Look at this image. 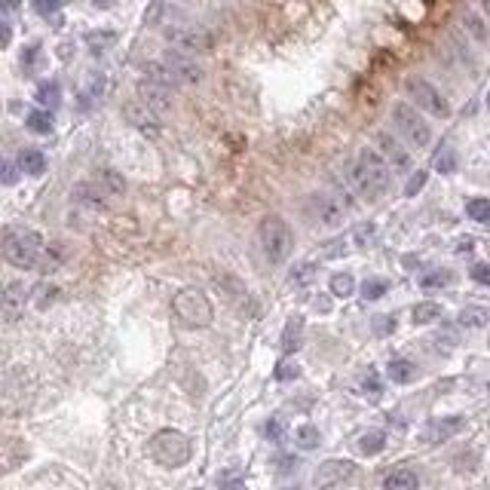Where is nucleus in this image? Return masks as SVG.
Returning <instances> with one entry per match:
<instances>
[{
    "mask_svg": "<svg viewBox=\"0 0 490 490\" xmlns=\"http://www.w3.org/2000/svg\"><path fill=\"white\" fill-rule=\"evenodd\" d=\"M390 172H392L390 163H386L377 150L365 147L356 157V163H352L350 178H352V187L359 190L362 199L374 202V199H380L386 190H390Z\"/></svg>",
    "mask_w": 490,
    "mask_h": 490,
    "instance_id": "nucleus-1",
    "label": "nucleus"
},
{
    "mask_svg": "<svg viewBox=\"0 0 490 490\" xmlns=\"http://www.w3.org/2000/svg\"><path fill=\"white\" fill-rule=\"evenodd\" d=\"M44 239L40 233L25 230V227H10L4 233V258L6 264L19 267V270H34L44 264Z\"/></svg>",
    "mask_w": 490,
    "mask_h": 490,
    "instance_id": "nucleus-2",
    "label": "nucleus"
},
{
    "mask_svg": "<svg viewBox=\"0 0 490 490\" xmlns=\"http://www.w3.org/2000/svg\"><path fill=\"white\" fill-rule=\"evenodd\" d=\"M258 242L270 264H285L294 249V233L282 215H267V218H260Z\"/></svg>",
    "mask_w": 490,
    "mask_h": 490,
    "instance_id": "nucleus-3",
    "label": "nucleus"
},
{
    "mask_svg": "<svg viewBox=\"0 0 490 490\" xmlns=\"http://www.w3.org/2000/svg\"><path fill=\"white\" fill-rule=\"evenodd\" d=\"M150 457L166 469H178L190 460V442L187 435H181L178 429H159L150 438Z\"/></svg>",
    "mask_w": 490,
    "mask_h": 490,
    "instance_id": "nucleus-4",
    "label": "nucleus"
},
{
    "mask_svg": "<svg viewBox=\"0 0 490 490\" xmlns=\"http://www.w3.org/2000/svg\"><path fill=\"white\" fill-rule=\"evenodd\" d=\"M172 310L187 328H208L215 319L212 300H208L199 289H181L172 300Z\"/></svg>",
    "mask_w": 490,
    "mask_h": 490,
    "instance_id": "nucleus-5",
    "label": "nucleus"
},
{
    "mask_svg": "<svg viewBox=\"0 0 490 490\" xmlns=\"http://www.w3.org/2000/svg\"><path fill=\"white\" fill-rule=\"evenodd\" d=\"M163 37L175 49L190 53V55L212 53V46H215L212 34H208L206 28H197V25H187V22H168V25H163Z\"/></svg>",
    "mask_w": 490,
    "mask_h": 490,
    "instance_id": "nucleus-6",
    "label": "nucleus"
},
{
    "mask_svg": "<svg viewBox=\"0 0 490 490\" xmlns=\"http://www.w3.org/2000/svg\"><path fill=\"white\" fill-rule=\"evenodd\" d=\"M392 123H395V129H399L413 147H426L429 141H432V129H429L426 117L420 114L417 105L395 101V105H392Z\"/></svg>",
    "mask_w": 490,
    "mask_h": 490,
    "instance_id": "nucleus-7",
    "label": "nucleus"
},
{
    "mask_svg": "<svg viewBox=\"0 0 490 490\" xmlns=\"http://www.w3.org/2000/svg\"><path fill=\"white\" fill-rule=\"evenodd\" d=\"M404 89H408L411 101L420 107V111L432 114V117H438V120H447V117H451V105H447V98H444L442 92H438L429 80L411 77L408 83H404Z\"/></svg>",
    "mask_w": 490,
    "mask_h": 490,
    "instance_id": "nucleus-8",
    "label": "nucleus"
},
{
    "mask_svg": "<svg viewBox=\"0 0 490 490\" xmlns=\"http://www.w3.org/2000/svg\"><path fill=\"white\" fill-rule=\"evenodd\" d=\"M374 150L386 159V163H390L392 172H408V168H411V154H408V147H404L392 132H377V135H374Z\"/></svg>",
    "mask_w": 490,
    "mask_h": 490,
    "instance_id": "nucleus-9",
    "label": "nucleus"
},
{
    "mask_svg": "<svg viewBox=\"0 0 490 490\" xmlns=\"http://www.w3.org/2000/svg\"><path fill=\"white\" fill-rule=\"evenodd\" d=\"M163 62L172 67V74H175V80L184 83V86H197V83H202V67L197 65V58H190V53H181V49H168V53L163 55Z\"/></svg>",
    "mask_w": 490,
    "mask_h": 490,
    "instance_id": "nucleus-10",
    "label": "nucleus"
},
{
    "mask_svg": "<svg viewBox=\"0 0 490 490\" xmlns=\"http://www.w3.org/2000/svg\"><path fill=\"white\" fill-rule=\"evenodd\" d=\"M138 101L147 105L157 117H166L172 111V89L154 80H138Z\"/></svg>",
    "mask_w": 490,
    "mask_h": 490,
    "instance_id": "nucleus-11",
    "label": "nucleus"
},
{
    "mask_svg": "<svg viewBox=\"0 0 490 490\" xmlns=\"http://www.w3.org/2000/svg\"><path fill=\"white\" fill-rule=\"evenodd\" d=\"M352 472H356V463H350V460H328V463H322V466L316 469L312 484H316V487H331V484H337V481L350 478Z\"/></svg>",
    "mask_w": 490,
    "mask_h": 490,
    "instance_id": "nucleus-12",
    "label": "nucleus"
},
{
    "mask_svg": "<svg viewBox=\"0 0 490 490\" xmlns=\"http://www.w3.org/2000/svg\"><path fill=\"white\" fill-rule=\"evenodd\" d=\"M126 120H129L141 135H150V138H157V135H159V120H157V114L150 111L147 105H141V101H132V105L126 107Z\"/></svg>",
    "mask_w": 490,
    "mask_h": 490,
    "instance_id": "nucleus-13",
    "label": "nucleus"
},
{
    "mask_svg": "<svg viewBox=\"0 0 490 490\" xmlns=\"http://www.w3.org/2000/svg\"><path fill=\"white\" fill-rule=\"evenodd\" d=\"M463 426H466V420H463V417H442V420H432V423L423 429V442H426V444H442V442H447V438L457 435Z\"/></svg>",
    "mask_w": 490,
    "mask_h": 490,
    "instance_id": "nucleus-14",
    "label": "nucleus"
},
{
    "mask_svg": "<svg viewBox=\"0 0 490 490\" xmlns=\"http://www.w3.org/2000/svg\"><path fill=\"white\" fill-rule=\"evenodd\" d=\"M25 300H28V289L25 282H10L4 289V319L6 322H15V319L25 312Z\"/></svg>",
    "mask_w": 490,
    "mask_h": 490,
    "instance_id": "nucleus-15",
    "label": "nucleus"
},
{
    "mask_svg": "<svg viewBox=\"0 0 490 490\" xmlns=\"http://www.w3.org/2000/svg\"><path fill=\"white\" fill-rule=\"evenodd\" d=\"M316 215H319V221H322L325 227H340L343 224V215H346V208H343V199H319L316 202Z\"/></svg>",
    "mask_w": 490,
    "mask_h": 490,
    "instance_id": "nucleus-16",
    "label": "nucleus"
},
{
    "mask_svg": "<svg viewBox=\"0 0 490 490\" xmlns=\"http://www.w3.org/2000/svg\"><path fill=\"white\" fill-rule=\"evenodd\" d=\"M460 22H463V28L469 31V37L475 40V44H487V25H484V19L475 13V10H463L460 13Z\"/></svg>",
    "mask_w": 490,
    "mask_h": 490,
    "instance_id": "nucleus-17",
    "label": "nucleus"
},
{
    "mask_svg": "<svg viewBox=\"0 0 490 490\" xmlns=\"http://www.w3.org/2000/svg\"><path fill=\"white\" fill-rule=\"evenodd\" d=\"M19 168L25 175H44L46 172V157L37 147H25L19 150Z\"/></svg>",
    "mask_w": 490,
    "mask_h": 490,
    "instance_id": "nucleus-18",
    "label": "nucleus"
},
{
    "mask_svg": "<svg viewBox=\"0 0 490 490\" xmlns=\"http://www.w3.org/2000/svg\"><path fill=\"white\" fill-rule=\"evenodd\" d=\"M300 337H303V319L300 316H291L289 325H285V334H282V352H285V356H291V352L298 350Z\"/></svg>",
    "mask_w": 490,
    "mask_h": 490,
    "instance_id": "nucleus-19",
    "label": "nucleus"
},
{
    "mask_svg": "<svg viewBox=\"0 0 490 490\" xmlns=\"http://www.w3.org/2000/svg\"><path fill=\"white\" fill-rule=\"evenodd\" d=\"M145 77L147 80H154V83H163V86H178V80H175V74H172V67H168L163 58H159V62H147L145 65Z\"/></svg>",
    "mask_w": 490,
    "mask_h": 490,
    "instance_id": "nucleus-20",
    "label": "nucleus"
},
{
    "mask_svg": "<svg viewBox=\"0 0 490 490\" xmlns=\"http://www.w3.org/2000/svg\"><path fill=\"white\" fill-rule=\"evenodd\" d=\"M386 374H390L392 383H411V380L417 377V368H413L408 359H392L390 368H386Z\"/></svg>",
    "mask_w": 490,
    "mask_h": 490,
    "instance_id": "nucleus-21",
    "label": "nucleus"
},
{
    "mask_svg": "<svg viewBox=\"0 0 490 490\" xmlns=\"http://www.w3.org/2000/svg\"><path fill=\"white\" fill-rule=\"evenodd\" d=\"M25 126H28L31 132H37V135H49V132H53V114H49L46 107L31 111L28 117H25Z\"/></svg>",
    "mask_w": 490,
    "mask_h": 490,
    "instance_id": "nucleus-22",
    "label": "nucleus"
},
{
    "mask_svg": "<svg viewBox=\"0 0 490 490\" xmlns=\"http://www.w3.org/2000/svg\"><path fill=\"white\" fill-rule=\"evenodd\" d=\"M383 490H417V475L411 469H399L383 481Z\"/></svg>",
    "mask_w": 490,
    "mask_h": 490,
    "instance_id": "nucleus-23",
    "label": "nucleus"
},
{
    "mask_svg": "<svg viewBox=\"0 0 490 490\" xmlns=\"http://www.w3.org/2000/svg\"><path fill=\"white\" fill-rule=\"evenodd\" d=\"M37 101H40L44 107H49V111H53V107L62 105V86H58L55 80L40 83V89H37Z\"/></svg>",
    "mask_w": 490,
    "mask_h": 490,
    "instance_id": "nucleus-24",
    "label": "nucleus"
},
{
    "mask_svg": "<svg viewBox=\"0 0 490 490\" xmlns=\"http://www.w3.org/2000/svg\"><path fill=\"white\" fill-rule=\"evenodd\" d=\"M386 447V435L380 432V429H371V432H365L359 438V451L365 453V457H374V453H380Z\"/></svg>",
    "mask_w": 490,
    "mask_h": 490,
    "instance_id": "nucleus-25",
    "label": "nucleus"
},
{
    "mask_svg": "<svg viewBox=\"0 0 490 490\" xmlns=\"http://www.w3.org/2000/svg\"><path fill=\"white\" fill-rule=\"evenodd\" d=\"M413 325H429V322H435L438 316H442V307L438 303H432V300H423V303H417L413 307Z\"/></svg>",
    "mask_w": 490,
    "mask_h": 490,
    "instance_id": "nucleus-26",
    "label": "nucleus"
},
{
    "mask_svg": "<svg viewBox=\"0 0 490 490\" xmlns=\"http://www.w3.org/2000/svg\"><path fill=\"white\" fill-rule=\"evenodd\" d=\"M487 319H490V312L484 307H466V310H460L457 322L463 328H481V325H487Z\"/></svg>",
    "mask_w": 490,
    "mask_h": 490,
    "instance_id": "nucleus-27",
    "label": "nucleus"
},
{
    "mask_svg": "<svg viewBox=\"0 0 490 490\" xmlns=\"http://www.w3.org/2000/svg\"><path fill=\"white\" fill-rule=\"evenodd\" d=\"M352 291H356V279H352L350 273H334L331 276V294H337V298H350Z\"/></svg>",
    "mask_w": 490,
    "mask_h": 490,
    "instance_id": "nucleus-28",
    "label": "nucleus"
},
{
    "mask_svg": "<svg viewBox=\"0 0 490 490\" xmlns=\"http://www.w3.org/2000/svg\"><path fill=\"white\" fill-rule=\"evenodd\" d=\"M74 199L83 202V206H89V208H105V197L92 190L89 184H80V187L74 190Z\"/></svg>",
    "mask_w": 490,
    "mask_h": 490,
    "instance_id": "nucleus-29",
    "label": "nucleus"
},
{
    "mask_svg": "<svg viewBox=\"0 0 490 490\" xmlns=\"http://www.w3.org/2000/svg\"><path fill=\"white\" fill-rule=\"evenodd\" d=\"M466 215L472 218V221L487 224L490 221V199H469L466 202Z\"/></svg>",
    "mask_w": 490,
    "mask_h": 490,
    "instance_id": "nucleus-30",
    "label": "nucleus"
},
{
    "mask_svg": "<svg viewBox=\"0 0 490 490\" xmlns=\"http://www.w3.org/2000/svg\"><path fill=\"white\" fill-rule=\"evenodd\" d=\"M294 438H298V444L303 447V451H312V447H319V429L310 426V423H303L298 432H294Z\"/></svg>",
    "mask_w": 490,
    "mask_h": 490,
    "instance_id": "nucleus-31",
    "label": "nucleus"
},
{
    "mask_svg": "<svg viewBox=\"0 0 490 490\" xmlns=\"http://www.w3.org/2000/svg\"><path fill=\"white\" fill-rule=\"evenodd\" d=\"M386 289H390V282L386 279H368L365 285H362V298L365 300H377V298H383Z\"/></svg>",
    "mask_w": 490,
    "mask_h": 490,
    "instance_id": "nucleus-32",
    "label": "nucleus"
},
{
    "mask_svg": "<svg viewBox=\"0 0 490 490\" xmlns=\"http://www.w3.org/2000/svg\"><path fill=\"white\" fill-rule=\"evenodd\" d=\"M218 487L221 490H242V472L239 469H227L218 475Z\"/></svg>",
    "mask_w": 490,
    "mask_h": 490,
    "instance_id": "nucleus-33",
    "label": "nucleus"
},
{
    "mask_svg": "<svg viewBox=\"0 0 490 490\" xmlns=\"http://www.w3.org/2000/svg\"><path fill=\"white\" fill-rule=\"evenodd\" d=\"M420 285L429 291V289H444V285H451V273L447 270H435V273H429L420 279Z\"/></svg>",
    "mask_w": 490,
    "mask_h": 490,
    "instance_id": "nucleus-34",
    "label": "nucleus"
},
{
    "mask_svg": "<svg viewBox=\"0 0 490 490\" xmlns=\"http://www.w3.org/2000/svg\"><path fill=\"white\" fill-rule=\"evenodd\" d=\"M435 168H438L442 175L457 172V154H453V150H442V154L435 157Z\"/></svg>",
    "mask_w": 490,
    "mask_h": 490,
    "instance_id": "nucleus-35",
    "label": "nucleus"
},
{
    "mask_svg": "<svg viewBox=\"0 0 490 490\" xmlns=\"http://www.w3.org/2000/svg\"><path fill=\"white\" fill-rule=\"evenodd\" d=\"M426 178H429V175L423 172V168H420V172H413V175H411V181L404 184V197H417V193L426 187Z\"/></svg>",
    "mask_w": 490,
    "mask_h": 490,
    "instance_id": "nucleus-36",
    "label": "nucleus"
},
{
    "mask_svg": "<svg viewBox=\"0 0 490 490\" xmlns=\"http://www.w3.org/2000/svg\"><path fill=\"white\" fill-rule=\"evenodd\" d=\"M374 239H377V227L374 224H362L356 230V245H359V249H368Z\"/></svg>",
    "mask_w": 490,
    "mask_h": 490,
    "instance_id": "nucleus-37",
    "label": "nucleus"
},
{
    "mask_svg": "<svg viewBox=\"0 0 490 490\" xmlns=\"http://www.w3.org/2000/svg\"><path fill=\"white\" fill-rule=\"evenodd\" d=\"M58 6H62V0H34V10L44 15V19L55 15V13H58Z\"/></svg>",
    "mask_w": 490,
    "mask_h": 490,
    "instance_id": "nucleus-38",
    "label": "nucleus"
},
{
    "mask_svg": "<svg viewBox=\"0 0 490 490\" xmlns=\"http://www.w3.org/2000/svg\"><path fill=\"white\" fill-rule=\"evenodd\" d=\"M101 184H107V187H111V193H123V190H126V181H123L117 172H101Z\"/></svg>",
    "mask_w": 490,
    "mask_h": 490,
    "instance_id": "nucleus-39",
    "label": "nucleus"
},
{
    "mask_svg": "<svg viewBox=\"0 0 490 490\" xmlns=\"http://www.w3.org/2000/svg\"><path fill=\"white\" fill-rule=\"evenodd\" d=\"M469 273H472V279H475L478 285H490V264H475Z\"/></svg>",
    "mask_w": 490,
    "mask_h": 490,
    "instance_id": "nucleus-40",
    "label": "nucleus"
},
{
    "mask_svg": "<svg viewBox=\"0 0 490 490\" xmlns=\"http://www.w3.org/2000/svg\"><path fill=\"white\" fill-rule=\"evenodd\" d=\"M298 374H300V371H298V365H291V362H282V365L276 368V380H291Z\"/></svg>",
    "mask_w": 490,
    "mask_h": 490,
    "instance_id": "nucleus-41",
    "label": "nucleus"
},
{
    "mask_svg": "<svg viewBox=\"0 0 490 490\" xmlns=\"http://www.w3.org/2000/svg\"><path fill=\"white\" fill-rule=\"evenodd\" d=\"M310 273H312V264H300V267L291 273V282H298V285L310 282Z\"/></svg>",
    "mask_w": 490,
    "mask_h": 490,
    "instance_id": "nucleus-42",
    "label": "nucleus"
},
{
    "mask_svg": "<svg viewBox=\"0 0 490 490\" xmlns=\"http://www.w3.org/2000/svg\"><path fill=\"white\" fill-rule=\"evenodd\" d=\"M377 334H390L392 328H395V319H390V316H377Z\"/></svg>",
    "mask_w": 490,
    "mask_h": 490,
    "instance_id": "nucleus-43",
    "label": "nucleus"
},
{
    "mask_svg": "<svg viewBox=\"0 0 490 490\" xmlns=\"http://www.w3.org/2000/svg\"><path fill=\"white\" fill-rule=\"evenodd\" d=\"M343 251H346V239H337V242H331V245H328L325 258H337V255H343Z\"/></svg>",
    "mask_w": 490,
    "mask_h": 490,
    "instance_id": "nucleus-44",
    "label": "nucleus"
},
{
    "mask_svg": "<svg viewBox=\"0 0 490 490\" xmlns=\"http://www.w3.org/2000/svg\"><path fill=\"white\" fill-rule=\"evenodd\" d=\"M267 435H270V438H279V435H282V426H279V420H270V423H267Z\"/></svg>",
    "mask_w": 490,
    "mask_h": 490,
    "instance_id": "nucleus-45",
    "label": "nucleus"
},
{
    "mask_svg": "<svg viewBox=\"0 0 490 490\" xmlns=\"http://www.w3.org/2000/svg\"><path fill=\"white\" fill-rule=\"evenodd\" d=\"M365 390H371V395H380V383H377V377L371 374L368 380H365Z\"/></svg>",
    "mask_w": 490,
    "mask_h": 490,
    "instance_id": "nucleus-46",
    "label": "nucleus"
},
{
    "mask_svg": "<svg viewBox=\"0 0 490 490\" xmlns=\"http://www.w3.org/2000/svg\"><path fill=\"white\" fill-rule=\"evenodd\" d=\"M4 181H6V184H13V181H15V168H13L10 163L4 166Z\"/></svg>",
    "mask_w": 490,
    "mask_h": 490,
    "instance_id": "nucleus-47",
    "label": "nucleus"
},
{
    "mask_svg": "<svg viewBox=\"0 0 490 490\" xmlns=\"http://www.w3.org/2000/svg\"><path fill=\"white\" fill-rule=\"evenodd\" d=\"M15 6H19V0H4V15L15 13Z\"/></svg>",
    "mask_w": 490,
    "mask_h": 490,
    "instance_id": "nucleus-48",
    "label": "nucleus"
},
{
    "mask_svg": "<svg viewBox=\"0 0 490 490\" xmlns=\"http://www.w3.org/2000/svg\"><path fill=\"white\" fill-rule=\"evenodd\" d=\"M0 31H4V46H10V22H6V19H4V28H0Z\"/></svg>",
    "mask_w": 490,
    "mask_h": 490,
    "instance_id": "nucleus-49",
    "label": "nucleus"
},
{
    "mask_svg": "<svg viewBox=\"0 0 490 490\" xmlns=\"http://www.w3.org/2000/svg\"><path fill=\"white\" fill-rule=\"evenodd\" d=\"M92 4H95L98 10H107V6H114V0H92Z\"/></svg>",
    "mask_w": 490,
    "mask_h": 490,
    "instance_id": "nucleus-50",
    "label": "nucleus"
},
{
    "mask_svg": "<svg viewBox=\"0 0 490 490\" xmlns=\"http://www.w3.org/2000/svg\"><path fill=\"white\" fill-rule=\"evenodd\" d=\"M478 4H481V10H484V15L490 19V0H478Z\"/></svg>",
    "mask_w": 490,
    "mask_h": 490,
    "instance_id": "nucleus-51",
    "label": "nucleus"
},
{
    "mask_svg": "<svg viewBox=\"0 0 490 490\" xmlns=\"http://www.w3.org/2000/svg\"><path fill=\"white\" fill-rule=\"evenodd\" d=\"M469 249H472V239H466V242H460V255H466Z\"/></svg>",
    "mask_w": 490,
    "mask_h": 490,
    "instance_id": "nucleus-52",
    "label": "nucleus"
},
{
    "mask_svg": "<svg viewBox=\"0 0 490 490\" xmlns=\"http://www.w3.org/2000/svg\"><path fill=\"white\" fill-rule=\"evenodd\" d=\"M487 107H490V92H487Z\"/></svg>",
    "mask_w": 490,
    "mask_h": 490,
    "instance_id": "nucleus-53",
    "label": "nucleus"
}]
</instances>
